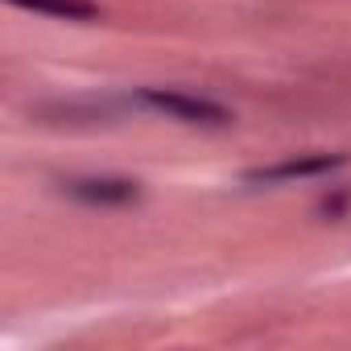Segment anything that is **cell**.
Listing matches in <instances>:
<instances>
[{
  "label": "cell",
  "mask_w": 351,
  "mask_h": 351,
  "mask_svg": "<svg viewBox=\"0 0 351 351\" xmlns=\"http://www.w3.org/2000/svg\"><path fill=\"white\" fill-rule=\"evenodd\" d=\"M132 104L145 112H157L165 120H182V124H207V128L232 124V112L223 104L203 99V95H186V91H169V87H141L132 95Z\"/></svg>",
  "instance_id": "6da1fadb"
},
{
  "label": "cell",
  "mask_w": 351,
  "mask_h": 351,
  "mask_svg": "<svg viewBox=\"0 0 351 351\" xmlns=\"http://www.w3.org/2000/svg\"><path fill=\"white\" fill-rule=\"evenodd\" d=\"M351 157L347 153H306V157H285L273 165H256L244 173V186H281V182H306V178H326V173L343 169Z\"/></svg>",
  "instance_id": "7a4b0ae2"
},
{
  "label": "cell",
  "mask_w": 351,
  "mask_h": 351,
  "mask_svg": "<svg viewBox=\"0 0 351 351\" xmlns=\"http://www.w3.org/2000/svg\"><path fill=\"white\" fill-rule=\"evenodd\" d=\"M62 195L83 207H136L141 182L132 178H108V173H87V178H62Z\"/></svg>",
  "instance_id": "3957f363"
},
{
  "label": "cell",
  "mask_w": 351,
  "mask_h": 351,
  "mask_svg": "<svg viewBox=\"0 0 351 351\" xmlns=\"http://www.w3.org/2000/svg\"><path fill=\"white\" fill-rule=\"evenodd\" d=\"M9 5L42 13V17H58V21H99L95 0H9Z\"/></svg>",
  "instance_id": "277c9868"
},
{
  "label": "cell",
  "mask_w": 351,
  "mask_h": 351,
  "mask_svg": "<svg viewBox=\"0 0 351 351\" xmlns=\"http://www.w3.org/2000/svg\"><path fill=\"white\" fill-rule=\"evenodd\" d=\"M343 207H347V195H335V199H322V215H330V219H339L343 215Z\"/></svg>",
  "instance_id": "5b68a950"
}]
</instances>
